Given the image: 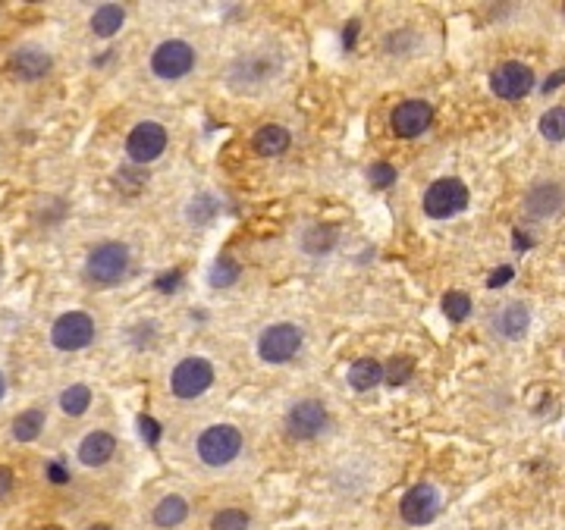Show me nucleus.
<instances>
[{
    "label": "nucleus",
    "instance_id": "nucleus-37",
    "mask_svg": "<svg viewBox=\"0 0 565 530\" xmlns=\"http://www.w3.org/2000/svg\"><path fill=\"white\" fill-rule=\"evenodd\" d=\"M562 82H565V69H559V73H553L550 79L544 82V92H556V88L562 85Z\"/></svg>",
    "mask_w": 565,
    "mask_h": 530
},
{
    "label": "nucleus",
    "instance_id": "nucleus-11",
    "mask_svg": "<svg viewBox=\"0 0 565 530\" xmlns=\"http://www.w3.org/2000/svg\"><path fill=\"white\" fill-rule=\"evenodd\" d=\"M327 427V408L318 398H305V402L293 405L287 414V430L295 439H314Z\"/></svg>",
    "mask_w": 565,
    "mask_h": 530
},
{
    "label": "nucleus",
    "instance_id": "nucleus-6",
    "mask_svg": "<svg viewBox=\"0 0 565 530\" xmlns=\"http://www.w3.org/2000/svg\"><path fill=\"white\" fill-rule=\"evenodd\" d=\"M192 67H195V51L186 44V41H164V44L151 53L154 76H160V79H166V82L189 76Z\"/></svg>",
    "mask_w": 565,
    "mask_h": 530
},
{
    "label": "nucleus",
    "instance_id": "nucleus-21",
    "mask_svg": "<svg viewBox=\"0 0 565 530\" xmlns=\"http://www.w3.org/2000/svg\"><path fill=\"white\" fill-rule=\"evenodd\" d=\"M336 245V226H311V229L302 236V248H305L308 254H327L330 248Z\"/></svg>",
    "mask_w": 565,
    "mask_h": 530
},
{
    "label": "nucleus",
    "instance_id": "nucleus-27",
    "mask_svg": "<svg viewBox=\"0 0 565 530\" xmlns=\"http://www.w3.org/2000/svg\"><path fill=\"white\" fill-rule=\"evenodd\" d=\"M412 373H415V358H412V355H396V358L383 367L386 383H392V386L408 383V380H412Z\"/></svg>",
    "mask_w": 565,
    "mask_h": 530
},
{
    "label": "nucleus",
    "instance_id": "nucleus-35",
    "mask_svg": "<svg viewBox=\"0 0 565 530\" xmlns=\"http://www.w3.org/2000/svg\"><path fill=\"white\" fill-rule=\"evenodd\" d=\"M47 480H51V484H57V486L69 484V470L63 468L61 462H51V464H47Z\"/></svg>",
    "mask_w": 565,
    "mask_h": 530
},
{
    "label": "nucleus",
    "instance_id": "nucleus-38",
    "mask_svg": "<svg viewBox=\"0 0 565 530\" xmlns=\"http://www.w3.org/2000/svg\"><path fill=\"white\" fill-rule=\"evenodd\" d=\"M355 32H359V22H349V26H346V35H343V44H346V47H352L355 44Z\"/></svg>",
    "mask_w": 565,
    "mask_h": 530
},
{
    "label": "nucleus",
    "instance_id": "nucleus-32",
    "mask_svg": "<svg viewBox=\"0 0 565 530\" xmlns=\"http://www.w3.org/2000/svg\"><path fill=\"white\" fill-rule=\"evenodd\" d=\"M139 430H141V439H145L148 446H157L160 443V424L151 418V414H141V418H139Z\"/></svg>",
    "mask_w": 565,
    "mask_h": 530
},
{
    "label": "nucleus",
    "instance_id": "nucleus-31",
    "mask_svg": "<svg viewBox=\"0 0 565 530\" xmlns=\"http://www.w3.org/2000/svg\"><path fill=\"white\" fill-rule=\"evenodd\" d=\"M367 180H371L377 189H390L392 182H396V170H392L390 164H371V170H367Z\"/></svg>",
    "mask_w": 565,
    "mask_h": 530
},
{
    "label": "nucleus",
    "instance_id": "nucleus-2",
    "mask_svg": "<svg viewBox=\"0 0 565 530\" xmlns=\"http://www.w3.org/2000/svg\"><path fill=\"white\" fill-rule=\"evenodd\" d=\"M242 452V433L233 424H214L198 437V458L211 468L230 464Z\"/></svg>",
    "mask_w": 565,
    "mask_h": 530
},
{
    "label": "nucleus",
    "instance_id": "nucleus-22",
    "mask_svg": "<svg viewBox=\"0 0 565 530\" xmlns=\"http://www.w3.org/2000/svg\"><path fill=\"white\" fill-rule=\"evenodd\" d=\"M267 76H270V60H264V57H246V60H239L233 67V85H242V82H267Z\"/></svg>",
    "mask_w": 565,
    "mask_h": 530
},
{
    "label": "nucleus",
    "instance_id": "nucleus-34",
    "mask_svg": "<svg viewBox=\"0 0 565 530\" xmlns=\"http://www.w3.org/2000/svg\"><path fill=\"white\" fill-rule=\"evenodd\" d=\"M513 277H515L513 267L503 264V267H499V270H493V273H490V279H487V285H490V289H499V285H505V283H509V279H513Z\"/></svg>",
    "mask_w": 565,
    "mask_h": 530
},
{
    "label": "nucleus",
    "instance_id": "nucleus-12",
    "mask_svg": "<svg viewBox=\"0 0 565 530\" xmlns=\"http://www.w3.org/2000/svg\"><path fill=\"white\" fill-rule=\"evenodd\" d=\"M433 123V107L427 100H402L396 110H392V132L400 139H415V135L427 132V126Z\"/></svg>",
    "mask_w": 565,
    "mask_h": 530
},
{
    "label": "nucleus",
    "instance_id": "nucleus-28",
    "mask_svg": "<svg viewBox=\"0 0 565 530\" xmlns=\"http://www.w3.org/2000/svg\"><path fill=\"white\" fill-rule=\"evenodd\" d=\"M248 515L242 509H223L211 518V530H248Z\"/></svg>",
    "mask_w": 565,
    "mask_h": 530
},
{
    "label": "nucleus",
    "instance_id": "nucleus-17",
    "mask_svg": "<svg viewBox=\"0 0 565 530\" xmlns=\"http://www.w3.org/2000/svg\"><path fill=\"white\" fill-rule=\"evenodd\" d=\"M287 148H289V132L283 126H277V123L261 126L258 132H254V151H258L261 157H277V154H283Z\"/></svg>",
    "mask_w": 565,
    "mask_h": 530
},
{
    "label": "nucleus",
    "instance_id": "nucleus-19",
    "mask_svg": "<svg viewBox=\"0 0 565 530\" xmlns=\"http://www.w3.org/2000/svg\"><path fill=\"white\" fill-rule=\"evenodd\" d=\"M123 20H126V10L120 4H104V7L94 10L92 16V32L101 35V38H110V35L120 32Z\"/></svg>",
    "mask_w": 565,
    "mask_h": 530
},
{
    "label": "nucleus",
    "instance_id": "nucleus-18",
    "mask_svg": "<svg viewBox=\"0 0 565 530\" xmlns=\"http://www.w3.org/2000/svg\"><path fill=\"white\" fill-rule=\"evenodd\" d=\"M189 518V502L182 496H164L154 509V524L164 530L180 527L182 521Z\"/></svg>",
    "mask_w": 565,
    "mask_h": 530
},
{
    "label": "nucleus",
    "instance_id": "nucleus-5",
    "mask_svg": "<svg viewBox=\"0 0 565 530\" xmlns=\"http://www.w3.org/2000/svg\"><path fill=\"white\" fill-rule=\"evenodd\" d=\"M211 383H214V367H211V361H205V358L180 361L174 377H170V389H174V396H180V398L205 396V392L211 389Z\"/></svg>",
    "mask_w": 565,
    "mask_h": 530
},
{
    "label": "nucleus",
    "instance_id": "nucleus-15",
    "mask_svg": "<svg viewBox=\"0 0 565 530\" xmlns=\"http://www.w3.org/2000/svg\"><path fill=\"white\" fill-rule=\"evenodd\" d=\"M13 69H16V76L20 79H26V82H35V79H41V76L51 69V53L47 51H41V47H20V51L13 53Z\"/></svg>",
    "mask_w": 565,
    "mask_h": 530
},
{
    "label": "nucleus",
    "instance_id": "nucleus-8",
    "mask_svg": "<svg viewBox=\"0 0 565 530\" xmlns=\"http://www.w3.org/2000/svg\"><path fill=\"white\" fill-rule=\"evenodd\" d=\"M437 511H440V493H437V486H431V484L412 486L400 502L402 521L412 524V527L431 524L433 518H437Z\"/></svg>",
    "mask_w": 565,
    "mask_h": 530
},
{
    "label": "nucleus",
    "instance_id": "nucleus-40",
    "mask_svg": "<svg viewBox=\"0 0 565 530\" xmlns=\"http://www.w3.org/2000/svg\"><path fill=\"white\" fill-rule=\"evenodd\" d=\"M88 530H110V524H92Z\"/></svg>",
    "mask_w": 565,
    "mask_h": 530
},
{
    "label": "nucleus",
    "instance_id": "nucleus-33",
    "mask_svg": "<svg viewBox=\"0 0 565 530\" xmlns=\"http://www.w3.org/2000/svg\"><path fill=\"white\" fill-rule=\"evenodd\" d=\"M180 279H182V270L160 273V277H157V289L160 292H176V289H180Z\"/></svg>",
    "mask_w": 565,
    "mask_h": 530
},
{
    "label": "nucleus",
    "instance_id": "nucleus-39",
    "mask_svg": "<svg viewBox=\"0 0 565 530\" xmlns=\"http://www.w3.org/2000/svg\"><path fill=\"white\" fill-rule=\"evenodd\" d=\"M4 392H7V380H4V373H0V398H4Z\"/></svg>",
    "mask_w": 565,
    "mask_h": 530
},
{
    "label": "nucleus",
    "instance_id": "nucleus-30",
    "mask_svg": "<svg viewBox=\"0 0 565 530\" xmlns=\"http://www.w3.org/2000/svg\"><path fill=\"white\" fill-rule=\"evenodd\" d=\"M217 201L211 198V195H201V198H195L192 201V211H189V220H192V223H207V220L214 217V213H217Z\"/></svg>",
    "mask_w": 565,
    "mask_h": 530
},
{
    "label": "nucleus",
    "instance_id": "nucleus-23",
    "mask_svg": "<svg viewBox=\"0 0 565 530\" xmlns=\"http://www.w3.org/2000/svg\"><path fill=\"white\" fill-rule=\"evenodd\" d=\"M41 430H44V411L41 408L22 411L20 418L13 421V437L20 439V443H32V439H38Z\"/></svg>",
    "mask_w": 565,
    "mask_h": 530
},
{
    "label": "nucleus",
    "instance_id": "nucleus-29",
    "mask_svg": "<svg viewBox=\"0 0 565 530\" xmlns=\"http://www.w3.org/2000/svg\"><path fill=\"white\" fill-rule=\"evenodd\" d=\"M239 279V267L233 264L230 258H220L211 270V285H233Z\"/></svg>",
    "mask_w": 565,
    "mask_h": 530
},
{
    "label": "nucleus",
    "instance_id": "nucleus-14",
    "mask_svg": "<svg viewBox=\"0 0 565 530\" xmlns=\"http://www.w3.org/2000/svg\"><path fill=\"white\" fill-rule=\"evenodd\" d=\"M113 452H117V439H113V433H104V430L88 433L79 446V458H82V464H88V468L107 464L113 458Z\"/></svg>",
    "mask_w": 565,
    "mask_h": 530
},
{
    "label": "nucleus",
    "instance_id": "nucleus-36",
    "mask_svg": "<svg viewBox=\"0 0 565 530\" xmlns=\"http://www.w3.org/2000/svg\"><path fill=\"white\" fill-rule=\"evenodd\" d=\"M13 484H16L13 470H10V468H4V464H0V499H4V496H10V493H13Z\"/></svg>",
    "mask_w": 565,
    "mask_h": 530
},
{
    "label": "nucleus",
    "instance_id": "nucleus-9",
    "mask_svg": "<svg viewBox=\"0 0 565 530\" xmlns=\"http://www.w3.org/2000/svg\"><path fill=\"white\" fill-rule=\"evenodd\" d=\"M126 151L133 157V164H151L166 151V129L160 123H139L129 132Z\"/></svg>",
    "mask_w": 565,
    "mask_h": 530
},
{
    "label": "nucleus",
    "instance_id": "nucleus-16",
    "mask_svg": "<svg viewBox=\"0 0 565 530\" xmlns=\"http://www.w3.org/2000/svg\"><path fill=\"white\" fill-rule=\"evenodd\" d=\"M528 324H531V314L521 301H513V305H505L503 311L493 317V326L503 333L505 339H521L528 333Z\"/></svg>",
    "mask_w": 565,
    "mask_h": 530
},
{
    "label": "nucleus",
    "instance_id": "nucleus-26",
    "mask_svg": "<svg viewBox=\"0 0 565 530\" xmlns=\"http://www.w3.org/2000/svg\"><path fill=\"white\" fill-rule=\"evenodd\" d=\"M540 135L550 141H565V107H550L540 116Z\"/></svg>",
    "mask_w": 565,
    "mask_h": 530
},
{
    "label": "nucleus",
    "instance_id": "nucleus-24",
    "mask_svg": "<svg viewBox=\"0 0 565 530\" xmlns=\"http://www.w3.org/2000/svg\"><path fill=\"white\" fill-rule=\"evenodd\" d=\"M88 405H92V389H88L85 383H73L69 389H63L61 408L67 411L69 418H79V414H85Z\"/></svg>",
    "mask_w": 565,
    "mask_h": 530
},
{
    "label": "nucleus",
    "instance_id": "nucleus-4",
    "mask_svg": "<svg viewBox=\"0 0 565 530\" xmlns=\"http://www.w3.org/2000/svg\"><path fill=\"white\" fill-rule=\"evenodd\" d=\"M299 349H302V330L295 324H273L258 339L261 358L270 361V365H287L289 358H295Z\"/></svg>",
    "mask_w": 565,
    "mask_h": 530
},
{
    "label": "nucleus",
    "instance_id": "nucleus-25",
    "mask_svg": "<svg viewBox=\"0 0 565 530\" xmlns=\"http://www.w3.org/2000/svg\"><path fill=\"white\" fill-rule=\"evenodd\" d=\"M472 295H465V292H446L443 295V314L452 324H462V320L472 317Z\"/></svg>",
    "mask_w": 565,
    "mask_h": 530
},
{
    "label": "nucleus",
    "instance_id": "nucleus-13",
    "mask_svg": "<svg viewBox=\"0 0 565 530\" xmlns=\"http://www.w3.org/2000/svg\"><path fill=\"white\" fill-rule=\"evenodd\" d=\"M562 201H565L562 186H556V182H540V186H534L531 192H528L525 211L531 213V217H550V213H556L559 207H562Z\"/></svg>",
    "mask_w": 565,
    "mask_h": 530
},
{
    "label": "nucleus",
    "instance_id": "nucleus-7",
    "mask_svg": "<svg viewBox=\"0 0 565 530\" xmlns=\"http://www.w3.org/2000/svg\"><path fill=\"white\" fill-rule=\"evenodd\" d=\"M92 339H94V320L82 311L63 314L51 326V342L61 351H79L85 345H92Z\"/></svg>",
    "mask_w": 565,
    "mask_h": 530
},
{
    "label": "nucleus",
    "instance_id": "nucleus-1",
    "mask_svg": "<svg viewBox=\"0 0 565 530\" xmlns=\"http://www.w3.org/2000/svg\"><path fill=\"white\" fill-rule=\"evenodd\" d=\"M129 273V248L123 242H101L85 261V277L94 285H117Z\"/></svg>",
    "mask_w": 565,
    "mask_h": 530
},
{
    "label": "nucleus",
    "instance_id": "nucleus-20",
    "mask_svg": "<svg viewBox=\"0 0 565 530\" xmlns=\"http://www.w3.org/2000/svg\"><path fill=\"white\" fill-rule=\"evenodd\" d=\"M380 380H383V365H377L374 358H359L352 367H349V383H352L359 392L377 386Z\"/></svg>",
    "mask_w": 565,
    "mask_h": 530
},
{
    "label": "nucleus",
    "instance_id": "nucleus-10",
    "mask_svg": "<svg viewBox=\"0 0 565 530\" xmlns=\"http://www.w3.org/2000/svg\"><path fill=\"white\" fill-rule=\"evenodd\" d=\"M490 88H493L496 98H505V100L525 98V94L534 88L531 67H525V63H503L499 69H493Z\"/></svg>",
    "mask_w": 565,
    "mask_h": 530
},
{
    "label": "nucleus",
    "instance_id": "nucleus-3",
    "mask_svg": "<svg viewBox=\"0 0 565 530\" xmlns=\"http://www.w3.org/2000/svg\"><path fill=\"white\" fill-rule=\"evenodd\" d=\"M468 186L462 180H437L431 189L424 192V213L433 220H446V217H456L459 211L468 207Z\"/></svg>",
    "mask_w": 565,
    "mask_h": 530
}]
</instances>
